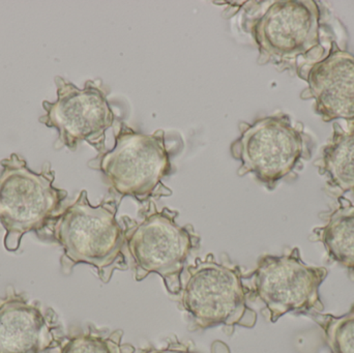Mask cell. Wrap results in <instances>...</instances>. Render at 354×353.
I'll return each instance as SVG.
<instances>
[{
    "mask_svg": "<svg viewBox=\"0 0 354 353\" xmlns=\"http://www.w3.org/2000/svg\"><path fill=\"white\" fill-rule=\"evenodd\" d=\"M328 276L326 267L306 265L299 248L281 256L266 255L250 275L243 276L248 298L263 303L272 323L288 313L311 316L322 313L319 288Z\"/></svg>",
    "mask_w": 354,
    "mask_h": 353,
    "instance_id": "8",
    "label": "cell"
},
{
    "mask_svg": "<svg viewBox=\"0 0 354 353\" xmlns=\"http://www.w3.org/2000/svg\"><path fill=\"white\" fill-rule=\"evenodd\" d=\"M328 253V258L338 263L354 277V204L339 197L338 207L326 216V223L313 230Z\"/></svg>",
    "mask_w": 354,
    "mask_h": 353,
    "instance_id": "12",
    "label": "cell"
},
{
    "mask_svg": "<svg viewBox=\"0 0 354 353\" xmlns=\"http://www.w3.org/2000/svg\"><path fill=\"white\" fill-rule=\"evenodd\" d=\"M118 209V203L111 199L93 207L83 190L50 222L39 238L48 236L62 246L64 274L70 275L83 263L93 267L99 279L108 284L116 271L129 269L124 228L116 219Z\"/></svg>",
    "mask_w": 354,
    "mask_h": 353,
    "instance_id": "1",
    "label": "cell"
},
{
    "mask_svg": "<svg viewBox=\"0 0 354 353\" xmlns=\"http://www.w3.org/2000/svg\"><path fill=\"white\" fill-rule=\"evenodd\" d=\"M114 137L112 151L100 153L88 162L91 169L104 174L110 190L122 198L133 197L139 203L170 196L172 191L163 184L164 178L171 173L164 131L142 134L126 122H118Z\"/></svg>",
    "mask_w": 354,
    "mask_h": 353,
    "instance_id": "5",
    "label": "cell"
},
{
    "mask_svg": "<svg viewBox=\"0 0 354 353\" xmlns=\"http://www.w3.org/2000/svg\"><path fill=\"white\" fill-rule=\"evenodd\" d=\"M310 317L324 331L330 353H354V304L342 316L314 313Z\"/></svg>",
    "mask_w": 354,
    "mask_h": 353,
    "instance_id": "15",
    "label": "cell"
},
{
    "mask_svg": "<svg viewBox=\"0 0 354 353\" xmlns=\"http://www.w3.org/2000/svg\"><path fill=\"white\" fill-rule=\"evenodd\" d=\"M141 221L122 218L127 251L134 265L135 280L157 274L169 294L178 296L183 286L185 261L200 246L201 238L193 226L176 223L178 211L164 207L159 211L153 201L140 211Z\"/></svg>",
    "mask_w": 354,
    "mask_h": 353,
    "instance_id": "4",
    "label": "cell"
},
{
    "mask_svg": "<svg viewBox=\"0 0 354 353\" xmlns=\"http://www.w3.org/2000/svg\"><path fill=\"white\" fill-rule=\"evenodd\" d=\"M59 325L51 308L29 302L8 287L0 298V353H43L59 343Z\"/></svg>",
    "mask_w": 354,
    "mask_h": 353,
    "instance_id": "11",
    "label": "cell"
},
{
    "mask_svg": "<svg viewBox=\"0 0 354 353\" xmlns=\"http://www.w3.org/2000/svg\"><path fill=\"white\" fill-rule=\"evenodd\" d=\"M54 82L57 87V99L43 102L46 114L39 120L57 131L55 149L66 147L75 151L85 141L99 155L106 153V132L113 126L115 115L101 81L88 80L84 88H78L60 76L55 77Z\"/></svg>",
    "mask_w": 354,
    "mask_h": 353,
    "instance_id": "9",
    "label": "cell"
},
{
    "mask_svg": "<svg viewBox=\"0 0 354 353\" xmlns=\"http://www.w3.org/2000/svg\"><path fill=\"white\" fill-rule=\"evenodd\" d=\"M141 353H189V346L180 342H171L166 347L157 350V348H149V350H143Z\"/></svg>",
    "mask_w": 354,
    "mask_h": 353,
    "instance_id": "16",
    "label": "cell"
},
{
    "mask_svg": "<svg viewBox=\"0 0 354 353\" xmlns=\"http://www.w3.org/2000/svg\"><path fill=\"white\" fill-rule=\"evenodd\" d=\"M308 83L303 99L315 101V112L326 122L344 120L354 124V55L332 41L326 57L299 75Z\"/></svg>",
    "mask_w": 354,
    "mask_h": 353,
    "instance_id": "10",
    "label": "cell"
},
{
    "mask_svg": "<svg viewBox=\"0 0 354 353\" xmlns=\"http://www.w3.org/2000/svg\"><path fill=\"white\" fill-rule=\"evenodd\" d=\"M322 14L313 0L274 1L248 23L259 50V64L280 70H301L326 57Z\"/></svg>",
    "mask_w": 354,
    "mask_h": 353,
    "instance_id": "2",
    "label": "cell"
},
{
    "mask_svg": "<svg viewBox=\"0 0 354 353\" xmlns=\"http://www.w3.org/2000/svg\"><path fill=\"white\" fill-rule=\"evenodd\" d=\"M183 274L179 304L189 317L192 330L223 325L233 332L235 327H255L257 314L248 306L241 267L228 256L221 261L212 254L197 258Z\"/></svg>",
    "mask_w": 354,
    "mask_h": 353,
    "instance_id": "3",
    "label": "cell"
},
{
    "mask_svg": "<svg viewBox=\"0 0 354 353\" xmlns=\"http://www.w3.org/2000/svg\"><path fill=\"white\" fill-rule=\"evenodd\" d=\"M0 224L6 230L4 248L17 252L23 236L45 231L62 211L68 192L53 186L55 172L49 163L35 172L26 161L12 153L0 162Z\"/></svg>",
    "mask_w": 354,
    "mask_h": 353,
    "instance_id": "6",
    "label": "cell"
},
{
    "mask_svg": "<svg viewBox=\"0 0 354 353\" xmlns=\"http://www.w3.org/2000/svg\"><path fill=\"white\" fill-rule=\"evenodd\" d=\"M122 330L109 332L88 327L60 338L55 348L58 353H134V346L122 343Z\"/></svg>",
    "mask_w": 354,
    "mask_h": 353,
    "instance_id": "14",
    "label": "cell"
},
{
    "mask_svg": "<svg viewBox=\"0 0 354 353\" xmlns=\"http://www.w3.org/2000/svg\"><path fill=\"white\" fill-rule=\"evenodd\" d=\"M241 136L231 144V153L241 162L239 175L254 174L268 190L292 175L304 161L311 159L313 140L286 114L239 122Z\"/></svg>",
    "mask_w": 354,
    "mask_h": 353,
    "instance_id": "7",
    "label": "cell"
},
{
    "mask_svg": "<svg viewBox=\"0 0 354 353\" xmlns=\"http://www.w3.org/2000/svg\"><path fill=\"white\" fill-rule=\"evenodd\" d=\"M212 353H231L228 345L222 341H214L212 344Z\"/></svg>",
    "mask_w": 354,
    "mask_h": 353,
    "instance_id": "17",
    "label": "cell"
},
{
    "mask_svg": "<svg viewBox=\"0 0 354 353\" xmlns=\"http://www.w3.org/2000/svg\"><path fill=\"white\" fill-rule=\"evenodd\" d=\"M315 165L328 178V187L354 195V124L344 130L335 122L334 135Z\"/></svg>",
    "mask_w": 354,
    "mask_h": 353,
    "instance_id": "13",
    "label": "cell"
}]
</instances>
